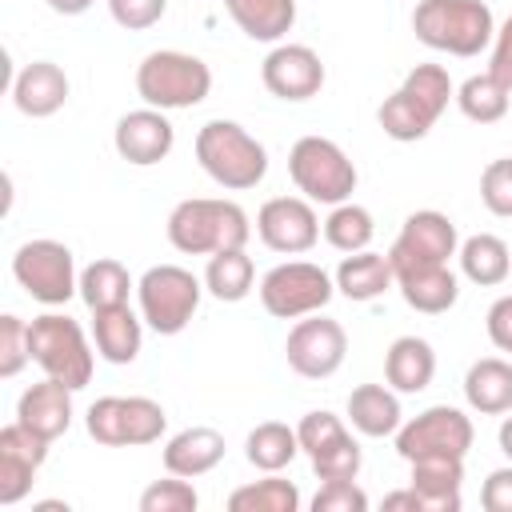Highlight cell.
Wrapping results in <instances>:
<instances>
[{
  "label": "cell",
  "instance_id": "cell-1",
  "mask_svg": "<svg viewBox=\"0 0 512 512\" xmlns=\"http://www.w3.org/2000/svg\"><path fill=\"white\" fill-rule=\"evenodd\" d=\"M448 100H456V84L444 64H416L400 88L376 108V124L388 140L412 144L432 132V124L444 116Z\"/></svg>",
  "mask_w": 512,
  "mask_h": 512
},
{
  "label": "cell",
  "instance_id": "cell-2",
  "mask_svg": "<svg viewBox=\"0 0 512 512\" xmlns=\"http://www.w3.org/2000/svg\"><path fill=\"white\" fill-rule=\"evenodd\" d=\"M252 220L236 200L188 196L168 212V240L184 256H216L224 248H244Z\"/></svg>",
  "mask_w": 512,
  "mask_h": 512
},
{
  "label": "cell",
  "instance_id": "cell-3",
  "mask_svg": "<svg viewBox=\"0 0 512 512\" xmlns=\"http://www.w3.org/2000/svg\"><path fill=\"white\" fill-rule=\"evenodd\" d=\"M412 32L424 48L468 60L492 44L496 16L484 0H420L412 8Z\"/></svg>",
  "mask_w": 512,
  "mask_h": 512
},
{
  "label": "cell",
  "instance_id": "cell-4",
  "mask_svg": "<svg viewBox=\"0 0 512 512\" xmlns=\"http://www.w3.org/2000/svg\"><path fill=\"white\" fill-rule=\"evenodd\" d=\"M196 160L228 192H248L268 176V148L236 120H208L196 132Z\"/></svg>",
  "mask_w": 512,
  "mask_h": 512
},
{
  "label": "cell",
  "instance_id": "cell-5",
  "mask_svg": "<svg viewBox=\"0 0 512 512\" xmlns=\"http://www.w3.org/2000/svg\"><path fill=\"white\" fill-rule=\"evenodd\" d=\"M208 92H212V68L192 52L160 48L148 52L136 68V96L160 112L196 108L200 100H208Z\"/></svg>",
  "mask_w": 512,
  "mask_h": 512
},
{
  "label": "cell",
  "instance_id": "cell-6",
  "mask_svg": "<svg viewBox=\"0 0 512 512\" xmlns=\"http://www.w3.org/2000/svg\"><path fill=\"white\" fill-rule=\"evenodd\" d=\"M28 348H32V360L40 364V372L68 384L72 392H80L92 380L96 352H92L84 328L68 312H44V316L28 320Z\"/></svg>",
  "mask_w": 512,
  "mask_h": 512
},
{
  "label": "cell",
  "instance_id": "cell-7",
  "mask_svg": "<svg viewBox=\"0 0 512 512\" xmlns=\"http://www.w3.org/2000/svg\"><path fill=\"white\" fill-rule=\"evenodd\" d=\"M288 176L312 204H344L356 192V164L328 136H300L288 152Z\"/></svg>",
  "mask_w": 512,
  "mask_h": 512
},
{
  "label": "cell",
  "instance_id": "cell-8",
  "mask_svg": "<svg viewBox=\"0 0 512 512\" xmlns=\"http://www.w3.org/2000/svg\"><path fill=\"white\" fill-rule=\"evenodd\" d=\"M200 296H204V280H196L180 264H152L136 280L140 316L156 336H180L192 324Z\"/></svg>",
  "mask_w": 512,
  "mask_h": 512
},
{
  "label": "cell",
  "instance_id": "cell-9",
  "mask_svg": "<svg viewBox=\"0 0 512 512\" xmlns=\"http://www.w3.org/2000/svg\"><path fill=\"white\" fill-rule=\"evenodd\" d=\"M84 428L104 448H144L168 428V412L152 396H100L88 404Z\"/></svg>",
  "mask_w": 512,
  "mask_h": 512
},
{
  "label": "cell",
  "instance_id": "cell-10",
  "mask_svg": "<svg viewBox=\"0 0 512 512\" xmlns=\"http://www.w3.org/2000/svg\"><path fill=\"white\" fill-rule=\"evenodd\" d=\"M332 296H336V280L312 260H284L268 268L260 280V304L276 320H300L324 312Z\"/></svg>",
  "mask_w": 512,
  "mask_h": 512
},
{
  "label": "cell",
  "instance_id": "cell-11",
  "mask_svg": "<svg viewBox=\"0 0 512 512\" xmlns=\"http://www.w3.org/2000/svg\"><path fill=\"white\" fill-rule=\"evenodd\" d=\"M12 276H16V284H20L32 300H40V304H48V308L68 304V300L80 292V272H76L72 248L60 244V240H48V236L24 240V244L16 248V256H12Z\"/></svg>",
  "mask_w": 512,
  "mask_h": 512
},
{
  "label": "cell",
  "instance_id": "cell-12",
  "mask_svg": "<svg viewBox=\"0 0 512 512\" xmlns=\"http://www.w3.org/2000/svg\"><path fill=\"white\" fill-rule=\"evenodd\" d=\"M476 440V428L472 420L452 408V404H432L424 412H416L412 420L400 424L396 432V452L412 464V460H424V456H468Z\"/></svg>",
  "mask_w": 512,
  "mask_h": 512
},
{
  "label": "cell",
  "instance_id": "cell-13",
  "mask_svg": "<svg viewBox=\"0 0 512 512\" xmlns=\"http://www.w3.org/2000/svg\"><path fill=\"white\" fill-rule=\"evenodd\" d=\"M344 356H348V332H344V324L332 320V316H320V312L300 316L292 324L288 340H284V360L304 380H328V376H336L340 364H344Z\"/></svg>",
  "mask_w": 512,
  "mask_h": 512
},
{
  "label": "cell",
  "instance_id": "cell-14",
  "mask_svg": "<svg viewBox=\"0 0 512 512\" xmlns=\"http://www.w3.org/2000/svg\"><path fill=\"white\" fill-rule=\"evenodd\" d=\"M456 252H460L456 224L436 208H420L404 220L400 236L388 248V260H392V272H408V268L448 264Z\"/></svg>",
  "mask_w": 512,
  "mask_h": 512
},
{
  "label": "cell",
  "instance_id": "cell-15",
  "mask_svg": "<svg viewBox=\"0 0 512 512\" xmlns=\"http://www.w3.org/2000/svg\"><path fill=\"white\" fill-rule=\"evenodd\" d=\"M320 216L308 196H272L256 212V236L280 256H300L320 240Z\"/></svg>",
  "mask_w": 512,
  "mask_h": 512
},
{
  "label": "cell",
  "instance_id": "cell-16",
  "mask_svg": "<svg viewBox=\"0 0 512 512\" xmlns=\"http://www.w3.org/2000/svg\"><path fill=\"white\" fill-rule=\"evenodd\" d=\"M324 60L316 48L308 44H276L264 64H260V80L264 88L276 96V100H288V104H300V100H312L320 88H324Z\"/></svg>",
  "mask_w": 512,
  "mask_h": 512
},
{
  "label": "cell",
  "instance_id": "cell-17",
  "mask_svg": "<svg viewBox=\"0 0 512 512\" xmlns=\"http://www.w3.org/2000/svg\"><path fill=\"white\" fill-rule=\"evenodd\" d=\"M112 144H116L120 160H128L136 168H152V164L168 160V152L176 148V128H172L168 112L144 104V108H132L116 120Z\"/></svg>",
  "mask_w": 512,
  "mask_h": 512
},
{
  "label": "cell",
  "instance_id": "cell-18",
  "mask_svg": "<svg viewBox=\"0 0 512 512\" xmlns=\"http://www.w3.org/2000/svg\"><path fill=\"white\" fill-rule=\"evenodd\" d=\"M68 92H72L68 72H64L60 64H52V60H32V64H24V68L16 72V80H12V104H16L24 116H32V120L56 116V112L68 104Z\"/></svg>",
  "mask_w": 512,
  "mask_h": 512
},
{
  "label": "cell",
  "instance_id": "cell-19",
  "mask_svg": "<svg viewBox=\"0 0 512 512\" xmlns=\"http://www.w3.org/2000/svg\"><path fill=\"white\" fill-rule=\"evenodd\" d=\"M16 420L28 424L32 432H40L44 440H56L68 432L72 424V388L44 376L40 384L24 388L20 400H16Z\"/></svg>",
  "mask_w": 512,
  "mask_h": 512
},
{
  "label": "cell",
  "instance_id": "cell-20",
  "mask_svg": "<svg viewBox=\"0 0 512 512\" xmlns=\"http://www.w3.org/2000/svg\"><path fill=\"white\" fill-rule=\"evenodd\" d=\"M92 344L96 356L108 364H132L144 344V316H136L128 304L92 312Z\"/></svg>",
  "mask_w": 512,
  "mask_h": 512
},
{
  "label": "cell",
  "instance_id": "cell-21",
  "mask_svg": "<svg viewBox=\"0 0 512 512\" xmlns=\"http://www.w3.org/2000/svg\"><path fill=\"white\" fill-rule=\"evenodd\" d=\"M160 460H164V472L196 480V476L212 472V468L224 460V436H220L216 428H208V424L184 428V432L168 436V444H164Z\"/></svg>",
  "mask_w": 512,
  "mask_h": 512
},
{
  "label": "cell",
  "instance_id": "cell-22",
  "mask_svg": "<svg viewBox=\"0 0 512 512\" xmlns=\"http://www.w3.org/2000/svg\"><path fill=\"white\" fill-rule=\"evenodd\" d=\"M348 424L360 436H372V440L396 436L400 424H404L400 392L388 388V384H360V388H352L348 392Z\"/></svg>",
  "mask_w": 512,
  "mask_h": 512
},
{
  "label": "cell",
  "instance_id": "cell-23",
  "mask_svg": "<svg viewBox=\"0 0 512 512\" xmlns=\"http://www.w3.org/2000/svg\"><path fill=\"white\" fill-rule=\"evenodd\" d=\"M464 456H424L412 460V488L424 512H460Z\"/></svg>",
  "mask_w": 512,
  "mask_h": 512
},
{
  "label": "cell",
  "instance_id": "cell-24",
  "mask_svg": "<svg viewBox=\"0 0 512 512\" xmlns=\"http://www.w3.org/2000/svg\"><path fill=\"white\" fill-rule=\"evenodd\" d=\"M396 288H400L404 304L412 312H424V316H440L460 300V280H456V272L448 264L396 272Z\"/></svg>",
  "mask_w": 512,
  "mask_h": 512
},
{
  "label": "cell",
  "instance_id": "cell-25",
  "mask_svg": "<svg viewBox=\"0 0 512 512\" xmlns=\"http://www.w3.org/2000/svg\"><path fill=\"white\" fill-rule=\"evenodd\" d=\"M436 376V352L424 336H396L384 352V380L388 388L412 396V392H424Z\"/></svg>",
  "mask_w": 512,
  "mask_h": 512
},
{
  "label": "cell",
  "instance_id": "cell-26",
  "mask_svg": "<svg viewBox=\"0 0 512 512\" xmlns=\"http://www.w3.org/2000/svg\"><path fill=\"white\" fill-rule=\"evenodd\" d=\"M332 280H336V292H340V296H348V300H356V304H368V300L384 296V292L396 284V272H392L388 252L364 248V252H348V256L340 260V268H336Z\"/></svg>",
  "mask_w": 512,
  "mask_h": 512
},
{
  "label": "cell",
  "instance_id": "cell-27",
  "mask_svg": "<svg viewBox=\"0 0 512 512\" xmlns=\"http://www.w3.org/2000/svg\"><path fill=\"white\" fill-rule=\"evenodd\" d=\"M464 400L480 416L512 412V360L484 356L464 372Z\"/></svg>",
  "mask_w": 512,
  "mask_h": 512
},
{
  "label": "cell",
  "instance_id": "cell-28",
  "mask_svg": "<svg viewBox=\"0 0 512 512\" xmlns=\"http://www.w3.org/2000/svg\"><path fill=\"white\" fill-rule=\"evenodd\" d=\"M232 24L260 44H280L296 24V0H224Z\"/></svg>",
  "mask_w": 512,
  "mask_h": 512
},
{
  "label": "cell",
  "instance_id": "cell-29",
  "mask_svg": "<svg viewBox=\"0 0 512 512\" xmlns=\"http://www.w3.org/2000/svg\"><path fill=\"white\" fill-rule=\"evenodd\" d=\"M456 260H460L464 280H472V284H480V288H496V284H504L508 272H512V252H508V244H504L500 236H492V232L468 236V240L460 244Z\"/></svg>",
  "mask_w": 512,
  "mask_h": 512
},
{
  "label": "cell",
  "instance_id": "cell-30",
  "mask_svg": "<svg viewBox=\"0 0 512 512\" xmlns=\"http://www.w3.org/2000/svg\"><path fill=\"white\" fill-rule=\"evenodd\" d=\"M244 456L256 472H280L300 456V436H296V428H288L280 420H264L248 432Z\"/></svg>",
  "mask_w": 512,
  "mask_h": 512
},
{
  "label": "cell",
  "instance_id": "cell-31",
  "mask_svg": "<svg viewBox=\"0 0 512 512\" xmlns=\"http://www.w3.org/2000/svg\"><path fill=\"white\" fill-rule=\"evenodd\" d=\"M252 280H256V268H252V256L244 248H224L216 256H208V268H204V288L224 300V304H236L252 292Z\"/></svg>",
  "mask_w": 512,
  "mask_h": 512
},
{
  "label": "cell",
  "instance_id": "cell-32",
  "mask_svg": "<svg viewBox=\"0 0 512 512\" xmlns=\"http://www.w3.org/2000/svg\"><path fill=\"white\" fill-rule=\"evenodd\" d=\"M132 288H136V284H132L128 268H124L120 260H112V256H100V260H92V264L80 272V300H84L92 312L128 304V292H132Z\"/></svg>",
  "mask_w": 512,
  "mask_h": 512
},
{
  "label": "cell",
  "instance_id": "cell-33",
  "mask_svg": "<svg viewBox=\"0 0 512 512\" xmlns=\"http://www.w3.org/2000/svg\"><path fill=\"white\" fill-rule=\"evenodd\" d=\"M456 108L472 120V124H496L508 116L512 108V92L492 76V72H476L456 88Z\"/></svg>",
  "mask_w": 512,
  "mask_h": 512
},
{
  "label": "cell",
  "instance_id": "cell-34",
  "mask_svg": "<svg viewBox=\"0 0 512 512\" xmlns=\"http://www.w3.org/2000/svg\"><path fill=\"white\" fill-rule=\"evenodd\" d=\"M376 236V220L364 204L356 200H344V204H332L328 220H324V240L336 248V252H364Z\"/></svg>",
  "mask_w": 512,
  "mask_h": 512
},
{
  "label": "cell",
  "instance_id": "cell-35",
  "mask_svg": "<svg viewBox=\"0 0 512 512\" xmlns=\"http://www.w3.org/2000/svg\"><path fill=\"white\" fill-rule=\"evenodd\" d=\"M232 512H296L300 508V488L276 472H268L264 480H252L244 488H236L228 496Z\"/></svg>",
  "mask_w": 512,
  "mask_h": 512
},
{
  "label": "cell",
  "instance_id": "cell-36",
  "mask_svg": "<svg viewBox=\"0 0 512 512\" xmlns=\"http://www.w3.org/2000/svg\"><path fill=\"white\" fill-rule=\"evenodd\" d=\"M296 436H300V452L312 460L316 452H324V448L340 444V440H344V436H352V432H348V424H344L336 412L316 408V412H304V416H300Z\"/></svg>",
  "mask_w": 512,
  "mask_h": 512
},
{
  "label": "cell",
  "instance_id": "cell-37",
  "mask_svg": "<svg viewBox=\"0 0 512 512\" xmlns=\"http://www.w3.org/2000/svg\"><path fill=\"white\" fill-rule=\"evenodd\" d=\"M196 504L200 496L188 484V476H172V472L168 480H152L140 492V512H196Z\"/></svg>",
  "mask_w": 512,
  "mask_h": 512
},
{
  "label": "cell",
  "instance_id": "cell-38",
  "mask_svg": "<svg viewBox=\"0 0 512 512\" xmlns=\"http://www.w3.org/2000/svg\"><path fill=\"white\" fill-rule=\"evenodd\" d=\"M360 464H364V452L356 444V436H344L340 444L324 448L312 456V472L320 480H356L360 476Z\"/></svg>",
  "mask_w": 512,
  "mask_h": 512
},
{
  "label": "cell",
  "instance_id": "cell-39",
  "mask_svg": "<svg viewBox=\"0 0 512 512\" xmlns=\"http://www.w3.org/2000/svg\"><path fill=\"white\" fill-rule=\"evenodd\" d=\"M32 360V348H28V320L20 316H0V376L12 380L20 376V368Z\"/></svg>",
  "mask_w": 512,
  "mask_h": 512
},
{
  "label": "cell",
  "instance_id": "cell-40",
  "mask_svg": "<svg viewBox=\"0 0 512 512\" xmlns=\"http://www.w3.org/2000/svg\"><path fill=\"white\" fill-rule=\"evenodd\" d=\"M480 200L492 216L512 220V156H500L480 172Z\"/></svg>",
  "mask_w": 512,
  "mask_h": 512
},
{
  "label": "cell",
  "instance_id": "cell-41",
  "mask_svg": "<svg viewBox=\"0 0 512 512\" xmlns=\"http://www.w3.org/2000/svg\"><path fill=\"white\" fill-rule=\"evenodd\" d=\"M312 512H368V492L356 480H324L312 496Z\"/></svg>",
  "mask_w": 512,
  "mask_h": 512
},
{
  "label": "cell",
  "instance_id": "cell-42",
  "mask_svg": "<svg viewBox=\"0 0 512 512\" xmlns=\"http://www.w3.org/2000/svg\"><path fill=\"white\" fill-rule=\"evenodd\" d=\"M36 472H40V468H36L32 460L12 456V452H0V504H4V508L20 504V500L32 492V476H36Z\"/></svg>",
  "mask_w": 512,
  "mask_h": 512
},
{
  "label": "cell",
  "instance_id": "cell-43",
  "mask_svg": "<svg viewBox=\"0 0 512 512\" xmlns=\"http://www.w3.org/2000/svg\"><path fill=\"white\" fill-rule=\"evenodd\" d=\"M108 12L124 32H144L164 20L168 0H108Z\"/></svg>",
  "mask_w": 512,
  "mask_h": 512
},
{
  "label": "cell",
  "instance_id": "cell-44",
  "mask_svg": "<svg viewBox=\"0 0 512 512\" xmlns=\"http://www.w3.org/2000/svg\"><path fill=\"white\" fill-rule=\"evenodd\" d=\"M480 504L484 512H512V460L488 472V480L480 484Z\"/></svg>",
  "mask_w": 512,
  "mask_h": 512
},
{
  "label": "cell",
  "instance_id": "cell-45",
  "mask_svg": "<svg viewBox=\"0 0 512 512\" xmlns=\"http://www.w3.org/2000/svg\"><path fill=\"white\" fill-rule=\"evenodd\" d=\"M488 72L512 92V16L496 28V36H492V60H488Z\"/></svg>",
  "mask_w": 512,
  "mask_h": 512
},
{
  "label": "cell",
  "instance_id": "cell-46",
  "mask_svg": "<svg viewBox=\"0 0 512 512\" xmlns=\"http://www.w3.org/2000/svg\"><path fill=\"white\" fill-rule=\"evenodd\" d=\"M488 340L512 356V296H500L488 308Z\"/></svg>",
  "mask_w": 512,
  "mask_h": 512
},
{
  "label": "cell",
  "instance_id": "cell-47",
  "mask_svg": "<svg viewBox=\"0 0 512 512\" xmlns=\"http://www.w3.org/2000/svg\"><path fill=\"white\" fill-rule=\"evenodd\" d=\"M384 512H424V504H420L416 488L408 484V488H396L384 496Z\"/></svg>",
  "mask_w": 512,
  "mask_h": 512
},
{
  "label": "cell",
  "instance_id": "cell-48",
  "mask_svg": "<svg viewBox=\"0 0 512 512\" xmlns=\"http://www.w3.org/2000/svg\"><path fill=\"white\" fill-rule=\"evenodd\" d=\"M44 4H48L56 16H84L96 0H44Z\"/></svg>",
  "mask_w": 512,
  "mask_h": 512
},
{
  "label": "cell",
  "instance_id": "cell-49",
  "mask_svg": "<svg viewBox=\"0 0 512 512\" xmlns=\"http://www.w3.org/2000/svg\"><path fill=\"white\" fill-rule=\"evenodd\" d=\"M496 440H500V452L512 460V412H504V420H500V432H496Z\"/></svg>",
  "mask_w": 512,
  "mask_h": 512
},
{
  "label": "cell",
  "instance_id": "cell-50",
  "mask_svg": "<svg viewBox=\"0 0 512 512\" xmlns=\"http://www.w3.org/2000/svg\"><path fill=\"white\" fill-rule=\"evenodd\" d=\"M36 512H68V504H60V500H40Z\"/></svg>",
  "mask_w": 512,
  "mask_h": 512
}]
</instances>
